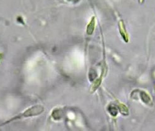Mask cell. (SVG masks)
<instances>
[{
  "mask_svg": "<svg viewBox=\"0 0 155 131\" xmlns=\"http://www.w3.org/2000/svg\"><path fill=\"white\" fill-rule=\"evenodd\" d=\"M44 111V108L42 105H39V104H38V105H35L28 108L22 113H21L18 116H16L15 117H13V118H11L10 120L5 123L3 124H8L9 123H11L12 121H16L18 119H22L24 118H27V117L37 116L41 114Z\"/></svg>",
  "mask_w": 155,
  "mask_h": 131,
  "instance_id": "cell-1",
  "label": "cell"
}]
</instances>
